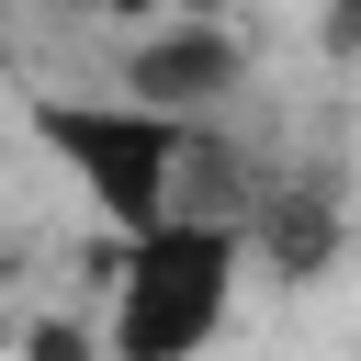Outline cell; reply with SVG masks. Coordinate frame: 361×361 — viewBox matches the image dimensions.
Returning a JSON list of instances; mask_svg holds the SVG:
<instances>
[{
    "mask_svg": "<svg viewBox=\"0 0 361 361\" xmlns=\"http://www.w3.org/2000/svg\"><path fill=\"white\" fill-rule=\"evenodd\" d=\"M23 361H90V338H79V327H34V338H23Z\"/></svg>",
    "mask_w": 361,
    "mask_h": 361,
    "instance_id": "cell-6",
    "label": "cell"
},
{
    "mask_svg": "<svg viewBox=\"0 0 361 361\" xmlns=\"http://www.w3.org/2000/svg\"><path fill=\"white\" fill-rule=\"evenodd\" d=\"M34 135L79 169V192L124 237H158L180 214V169L203 158V135L180 113H147V102H34Z\"/></svg>",
    "mask_w": 361,
    "mask_h": 361,
    "instance_id": "cell-2",
    "label": "cell"
},
{
    "mask_svg": "<svg viewBox=\"0 0 361 361\" xmlns=\"http://www.w3.org/2000/svg\"><path fill=\"white\" fill-rule=\"evenodd\" d=\"M327 56H361V0H327Z\"/></svg>",
    "mask_w": 361,
    "mask_h": 361,
    "instance_id": "cell-7",
    "label": "cell"
},
{
    "mask_svg": "<svg viewBox=\"0 0 361 361\" xmlns=\"http://www.w3.org/2000/svg\"><path fill=\"white\" fill-rule=\"evenodd\" d=\"M248 226L237 214H169L158 237H124L113 259V361H192L226 327Z\"/></svg>",
    "mask_w": 361,
    "mask_h": 361,
    "instance_id": "cell-1",
    "label": "cell"
},
{
    "mask_svg": "<svg viewBox=\"0 0 361 361\" xmlns=\"http://www.w3.org/2000/svg\"><path fill=\"white\" fill-rule=\"evenodd\" d=\"M248 248H271L282 282H316L327 248H338V203H327V180H271L259 214H248Z\"/></svg>",
    "mask_w": 361,
    "mask_h": 361,
    "instance_id": "cell-4",
    "label": "cell"
},
{
    "mask_svg": "<svg viewBox=\"0 0 361 361\" xmlns=\"http://www.w3.org/2000/svg\"><path fill=\"white\" fill-rule=\"evenodd\" d=\"M135 90L147 113H192V102H226L237 90V34L226 23H169L135 45Z\"/></svg>",
    "mask_w": 361,
    "mask_h": 361,
    "instance_id": "cell-3",
    "label": "cell"
},
{
    "mask_svg": "<svg viewBox=\"0 0 361 361\" xmlns=\"http://www.w3.org/2000/svg\"><path fill=\"white\" fill-rule=\"evenodd\" d=\"M90 11H113V23H214L226 0H90Z\"/></svg>",
    "mask_w": 361,
    "mask_h": 361,
    "instance_id": "cell-5",
    "label": "cell"
}]
</instances>
